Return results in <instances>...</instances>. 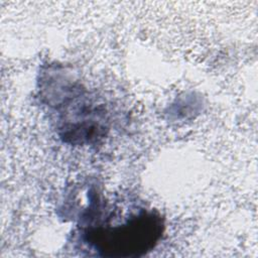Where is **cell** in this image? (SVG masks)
Returning <instances> with one entry per match:
<instances>
[{
    "label": "cell",
    "mask_w": 258,
    "mask_h": 258,
    "mask_svg": "<svg viewBox=\"0 0 258 258\" xmlns=\"http://www.w3.org/2000/svg\"><path fill=\"white\" fill-rule=\"evenodd\" d=\"M40 98L66 142L91 144L105 136L107 114L103 104L62 68L51 67L43 73Z\"/></svg>",
    "instance_id": "obj_1"
},
{
    "label": "cell",
    "mask_w": 258,
    "mask_h": 258,
    "mask_svg": "<svg viewBox=\"0 0 258 258\" xmlns=\"http://www.w3.org/2000/svg\"><path fill=\"white\" fill-rule=\"evenodd\" d=\"M163 224L159 216L141 212L124 224L87 232V242L105 257L131 258L150 251L162 235Z\"/></svg>",
    "instance_id": "obj_2"
}]
</instances>
